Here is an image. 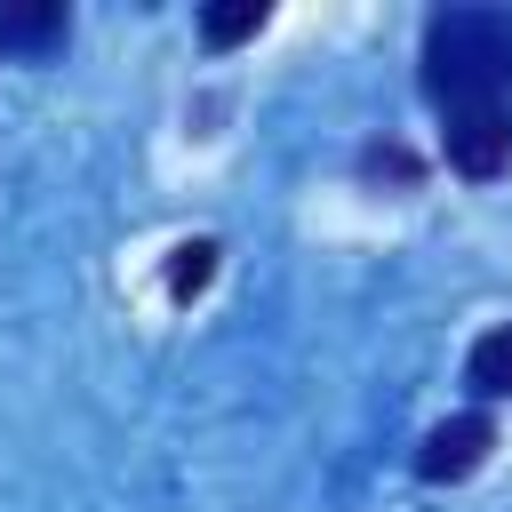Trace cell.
I'll use <instances>...</instances> for the list:
<instances>
[{
    "instance_id": "3957f363",
    "label": "cell",
    "mask_w": 512,
    "mask_h": 512,
    "mask_svg": "<svg viewBox=\"0 0 512 512\" xmlns=\"http://www.w3.org/2000/svg\"><path fill=\"white\" fill-rule=\"evenodd\" d=\"M488 448H496V424H488V416H448V424L424 432L416 472H424L432 488H440V480H472V472L488 464Z\"/></svg>"
},
{
    "instance_id": "52a82bcc",
    "label": "cell",
    "mask_w": 512,
    "mask_h": 512,
    "mask_svg": "<svg viewBox=\"0 0 512 512\" xmlns=\"http://www.w3.org/2000/svg\"><path fill=\"white\" fill-rule=\"evenodd\" d=\"M208 272H216V240H184L176 248V264H168V296L184 304V296H200L208 288Z\"/></svg>"
},
{
    "instance_id": "277c9868",
    "label": "cell",
    "mask_w": 512,
    "mask_h": 512,
    "mask_svg": "<svg viewBox=\"0 0 512 512\" xmlns=\"http://www.w3.org/2000/svg\"><path fill=\"white\" fill-rule=\"evenodd\" d=\"M0 40H16V48H56V40H64V0L0 8Z\"/></svg>"
},
{
    "instance_id": "5b68a950",
    "label": "cell",
    "mask_w": 512,
    "mask_h": 512,
    "mask_svg": "<svg viewBox=\"0 0 512 512\" xmlns=\"http://www.w3.org/2000/svg\"><path fill=\"white\" fill-rule=\"evenodd\" d=\"M464 376H472V392H488V400H504V392H512V320H504V328H488V336L472 344Z\"/></svg>"
},
{
    "instance_id": "8992f818",
    "label": "cell",
    "mask_w": 512,
    "mask_h": 512,
    "mask_svg": "<svg viewBox=\"0 0 512 512\" xmlns=\"http://www.w3.org/2000/svg\"><path fill=\"white\" fill-rule=\"evenodd\" d=\"M264 24V0H216V8H200V40L208 48H232V40H248Z\"/></svg>"
},
{
    "instance_id": "6da1fadb",
    "label": "cell",
    "mask_w": 512,
    "mask_h": 512,
    "mask_svg": "<svg viewBox=\"0 0 512 512\" xmlns=\"http://www.w3.org/2000/svg\"><path fill=\"white\" fill-rule=\"evenodd\" d=\"M424 88L440 104H504V88H512V8H440L424 24Z\"/></svg>"
},
{
    "instance_id": "7a4b0ae2",
    "label": "cell",
    "mask_w": 512,
    "mask_h": 512,
    "mask_svg": "<svg viewBox=\"0 0 512 512\" xmlns=\"http://www.w3.org/2000/svg\"><path fill=\"white\" fill-rule=\"evenodd\" d=\"M448 160L464 176H504L512 160V104H448Z\"/></svg>"
}]
</instances>
